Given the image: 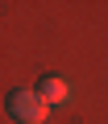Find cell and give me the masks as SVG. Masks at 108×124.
<instances>
[{
	"label": "cell",
	"mask_w": 108,
	"mask_h": 124,
	"mask_svg": "<svg viewBox=\"0 0 108 124\" xmlns=\"http://www.w3.org/2000/svg\"><path fill=\"white\" fill-rule=\"evenodd\" d=\"M37 95H42V99H46V103L54 108V103H63V99L71 95V87H67V83H63L58 75H46V79H42V91H37Z\"/></svg>",
	"instance_id": "cell-2"
},
{
	"label": "cell",
	"mask_w": 108,
	"mask_h": 124,
	"mask_svg": "<svg viewBox=\"0 0 108 124\" xmlns=\"http://www.w3.org/2000/svg\"><path fill=\"white\" fill-rule=\"evenodd\" d=\"M9 112H13L17 120H25V124H46L50 103H46L37 91H13V95H9Z\"/></svg>",
	"instance_id": "cell-1"
}]
</instances>
